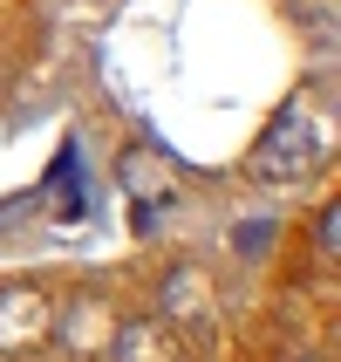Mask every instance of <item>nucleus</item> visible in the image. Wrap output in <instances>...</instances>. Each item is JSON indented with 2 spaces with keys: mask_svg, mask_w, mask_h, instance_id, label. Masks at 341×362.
<instances>
[{
  "mask_svg": "<svg viewBox=\"0 0 341 362\" xmlns=\"http://www.w3.org/2000/svg\"><path fill=\"white\" fill-rule=\"evenodd\" d=\"M109 315H102V301H76V308H55V342L68 349H89V356H102V342H109Z\"/></svg>",
  "mask_w": 341,
  "mask_h": 362,
  "instance_id": "nucleus-5",
  "label": "nucleus"
},
{
  "mask_svg": "<svg viewBox=\"0 0 341 362\" xmlns=\"http://www.w3.org/2000/svg\"><path fill=\"white\" fill-rule=\"evenodd\" d=\"M102 362H184V335L164 315H123L102 342Z\"/></svg>",
  "mask_w": 341,
  "mask_h": 362,
  "instance_id": "nucleus-4",
  "label": "nucleus"
},
{
  "mask_svg": "<svg viewBox=\"0 0 341 362\" xmlns=\"http://www.w3.org/2000/svg\"><path fill=\"white\" fill-rule=\"evenodd\" d=\"M294 362H321V356H294Z\"/></svg>",
  "mask_w": 341,
  "mask_h": 362,
  "instance_id": "nucleus-8",
  "label": "nucleus"
},
{
  "mask_svg": "<svg viewBox=\"0 0 341 362\" xmlns=\"http://www.w3.org/2000/svg\"><path fill=\"white\" fill-rule=\"evenodd\" d=\"M314 246H321V260H335V246H341V205H321V219H314Z\"/></svg>",
  "mask_w": 341,
  "mask_h": 362,
  "instance_id": "nucleus-6",
  "label": "nucleus"
},
{
  "mask_svg": "<svg viewBox=\"0 0 341 362\" xmlns=\"http://www.w3.org/2000/svg\"><path fill=\"white\" fill-rule=\"evenodd\" d=\"M55 342V294L35 281L0 287V356H35Z\"/></svg>",
  "mask_w": 341,
  "mask_h": 362,
  "instance_id": "nucleus-2",
  "label": "nucleus"
},
{
  "mask_svg": "<svg viewBox=\"0 0 341 362\" xmlns=\"http://www.w3.org/2000/svg\"><path fill=\"white\" fill-rule=\"evenodd\" d=\"M321 158H328V130L307 117V110H280V117L260 130V144H253L246 171H253L260 185H301Z\"/></svg>",
  "mask_w": 341,
  "mask_h": 362,
  "instance_id": "nucleus-1",
  "label": "nucleus"
},
{
  "mask_svg": "<svg viewBox=\"0 0 341 362\" xmlns=\"http://www.w3.org/2000/svg\"><path fill=\"white\" fill-rule=\"evenodd\" d=\"M157 315L178 328V335L205 328L212 315H219V287H212V274H205L198 260H178V267L157 281Z\"/></svg>",
  "mask_w": 341,
  "mask_h": 362,
  "instance_id": "nucleus-3",
  "label": "nucleus"
},
{
  "mask_svg": "<svg viewBox=\"0 0 341 362\" xmlns=\"http://www.w3.org/2000/svg\"><path fill=\"white\" fill-rule=\"evenodd\" d=\"M266 240H273V226H239V246H246V253H260Z\"/></svg>",
  "mask_w": 341,
  "mask_h": 362,
  "instance_id": "nucleus-7",
  "label": "nucleus"
}]
</instances>
